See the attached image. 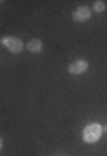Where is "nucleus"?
I'll use <instances>...</instances> for the list:
<instances>
[{
  "mask_svg": "<svg viewBox=\"0 0 107 156\" xmlns=\"http://www.w3.org/2000/svg\"><path fill=\"white\" fill-rule=\"evenodd\" d=\"M102 135V127L99 123H90V125H86L83 130V140L86 144H93L97 140L100 139Z\"/></svg>",
  "mask_w": 107,
  "mask_h": 156,
  "instance_id": "nucleus-1",
  "label": "nucleus"
},
{
  "mask_svg": "<svg viewBox=\"0 0 107 156\" xmlns=\"http://www.w3.org/2000/svg\"><path fill=\"white\" fill-rule=\"evenodd\" d=\"M2 45H5L7 50L12 52V54H19L24 47L23 40L17 38V37H4V38H2Z\"/></svg>",
  "mask_w": 107,
  "mask_h": 156,
  "instance_id": "nucleus-2",
  "label": "nucleus"
},
{
  "mask_svg": "<svg viewBox=\"0 0 107 156\" xmlns=\"http://www.w3.org/2000/svg\"><path fill=\"white\" fill-rule=\"evenodd\" d=\"M68 69L71 75H81V73H85L88 69V62L85 61V59H76V61H73L69 64Z\"/></svg>",
  "mask_w": 107,
  "mask_h": 156,
  "instance_id": "nucleus-3",
  "label": "nucleus"
},
{
  "mask_svg": "<svg viewBox=\"0 0 107 156\" xmlns=\"http://www.w3.org/2000/svg\"><path fill=\"white\" fill-rule=\"evenodd\" d=\"M90 16H92V11L88 9V7H78L76 11L73 12V19L76 23H85V21H88L90 19Z\"/></svg>",
  "mask_w": 107,
  "mask_h": 156,
  "instance_id": "nucleus-4",
  "label": "nucleus"
},
{
  "mask_svg": "<svg viewBox=\"0 0 107 156\" xmlns=\"http://www.w3.org/2000/svg\"><path fill=\"white\" fill-rule=\"evenodd\" d=\"M26 49L29 50V52H40V50L43 49V44H42V40H38V38H33V40H29L28 44H26Z\"/></svg>",
  "mask_w": 107,
  "mask_h": 156,
  "instance_id": "nucleus-5",
  "label": "nucleus"
},
{
  "mask_svg": "<svg viewBox=\"0 0 107 156\" xmlns=\"http://www.w3.org/2000/svg\"><path fill=\"white\" fill-rule=\"evenodd\" d=\"M93 11H95V12H104V11H105V2L97 0L95 4H93Z\"/></svg>",
  "mask_w": 107,
  "mask_h": 156,
  "instance_id": "nucleus-6",
  "label": "nucleus"
},
{
  "mask_svg": "<svg viewBox=\"0 0 107 156\" xmlns=\"http://www.w3.org/2000/svg\"><path fill=\"white\" fill-rule=\"evenodd\" d=\"M2 146H4V140L0 139V149H2Z\"/></svg>",
  "mask_w": 107,
  "mask_h": 156,
  "instance_id": "nucleus-7",
  "label": "nucleus"
},
{
  "mask_svg": "<svg viewBox=\"0 0 107 156\" xmlns=\"http://www.w3.org/2000/svg\"><path fill=\"white\" fill-rule=\"evenodd\" d=\"M102 130H105V132H107V125H105V127H102Z\"/></svg>",
  "mask_w": 107,
  "mask_h": 156,
  "instance_id": "nucleus-8",
  "label": "nucleus"
}]
</instances>
